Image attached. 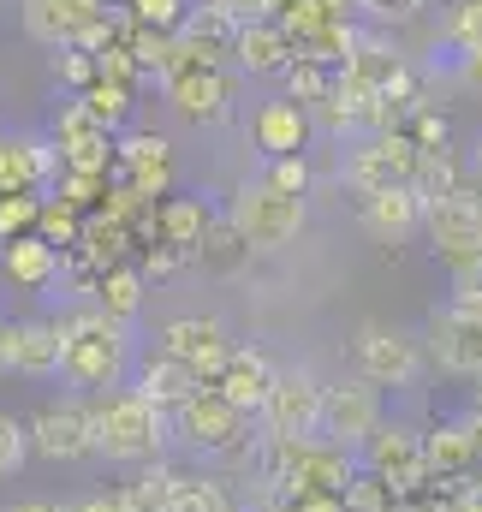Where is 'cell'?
<instances>
[{
	"instance_id": "1",
	"label": "cell",
	"mask_w": 482,
	"mask_h": 512,
	"mask_svg": "<svg viewBox=\"0 0 482 512\" xmlns=\"http://www.w3.org/2000/svg\"><path fill=\"white\" fill-rule=\"evenodd\" d=\"M256 471L268 477L274 501H298V495H310V489L346 495L363 477V459L346 453V447H334V441H322V435H310V441H274V435H262Z\"/></svg>"
},
{
	"instance_id": "2",
	"label": "cell",
	"mask_w": 482,
	"mask_h": 512,
	"mask_svg": "<svg viewBox=\"0 0 482 512\" xmlns=\"http://www.w3.org/2000/svg\"><path fill=\"white\" fill-rule=\"evenodd\" d=\"M125 370H131V334L125 322H114L108 310L84 304L66 316V382L96 393H120Z\"/></svg>"
},
{
	"instance_id": "3",
	"label": "cell",
	"mask_w": 482,
	"mask_h": 512,
	"mask_svg": "<svg viewBox=\"0 0 482 512\" xmlns=\"http://www.w3.org/2000/svg\"><path fill=\"white\" fill-rule=\"evenodd\" d=\"M90 405H96V453L108 465H149V459H161L167 429H173V417L161 405H149L137 387L96 393Z\"/></svg>"
},
{
	"instance_id": "4",
	"label": "cell",
	"mask_w": 482,
	"mask_h": 512,
	"mask_svg": "<svg viewBox=\"0 0 482 512\" xmlns=\"http://www.w3.org/2000/svg\"><path fill=\"white\" fill-rule=\"evenodd\" d=\"M233 233L244 239V251H280L304 233V197L268 185V179H244L233 209H227Z\"/></svg>"
},
{
	"instance_id": "5",
	"label": "cell",
	"mask_w": 482,
	"mask_h": 512,
	"mask_svg": "<svg viewBox=\"0 0 482 512\" xmlns=\"http://www.w3.org/2000/svg\"><path fill=\"white\" fill-rule=\"evenodd\" d=\"M173 435L191 453H203V459H239L244 447H250V417H244L221 387H203L197 399H185L173 411Z\"/></svg>"
},
{
	"instance_id": "6",
	"label": "cell",
	"mask_w": 482,
	"mask_h": 512,
	"mask_svg": "<svg viewBox=\"0 0 482 512\" xmlns=\"http://www.w3.org/2000/svg\"><path fill=\"white\" fill-rule=\"evenodd\" d=\"M417 161H423V149L411 131H375V137H363V149H352L346 179L358 197H381V191L417 185Z\"/></svg>"
},
{
	"instance_id": "7",
	"label": "cell",
	"mask_w": 482,
	"mask_h": 512,
	"mask_svg": "<svg viewBox=\"0 0 482 512\" xmlns=\"http://www.w3.org/2000/svg\"><path fill=\"white\" fill-rule=\"evenodd\" d=\"M352 358H358V376L375 387H411L423 376V340L393 322H363L352 340Z\"/></svg>"
},
{
	"instance_id": "8",
	"label": "cell",
	"mask_w": 482,
	"mask_h": 512,
	"mask_svg": "<svg viewBox=\"0 0 482 512\" xmlns=\"http://www.w3.org/2000/svg\"><path fill=\"white\" fill-rule=\"evenodd\" d=\"M363 471L369 477H381L399 501H411V495H423V483H429V447H423V435L417 429H405V423H381L375 429V441L358 453Z\"/></svg>"
},
{
	"instance_id": "9",
	"label": "cell",
	"mask_w": 482,
	"mask_h": 512,
	"mask_svg": "<svg viewBox=\"0 0 482 512\" xmlns=\"http://www.w3.org/2000/svg\"><path fill=\"white\" fill-rule=\"evenodd\" d=\"M30 447L54 465H78L96 453V405L90 399H48L30 417Z\"/></svg>"
},
{
	"instance_id": "10",
	"label": "cell",
	"mask_w": 482,
	"mask_h": 512,
	"mask_svg": "<svg viewBox=\"0 0 482 512\" xmlns=\"http://www.w3.org/2000/svg\"><path fill=\"white\" fill-rule=\"evenodd\" d=\"M423 340L447 376H482V304H435Z\"/></svg>"
},
{
	"instance_id": "11",
	"label": "cell",
	"mask_w": 482,
	"mask_h": 512,
	"mask_svg": "<svg viewBox=\"0 0 482 512\" xmlns=\"http://www.w3.org/2000/svg\"><path fill=\"white\" fill-rule=\"evenodd\" d=\"M322 405H328V387L304 370H280V382L262 405V435L274 441H310L322 435Z\"/></svg>"
},
{
	"instance_id": "12",
	"label": "cell",
	"mask_w": 482,
	"mask_h": 512,
	"mask_svg": "<svg viewBox=\"0 0 482 512\" xmlns=\"http://www.w3.org/2000/svg\"><path fill=\"white\" fill-rule=\"evenodd\" d=\"M387 417H381V387L352 376V382L328 387V405H322V441H334V447H346V453H363L369 441H375V429H381Z\"/></svg>"
},
{
	"instance_id": "13",
	"label": "cell",
	"mask_w": 482,
	"mask_h": 512,
	"mask_svg": "<svg viewBox=\"0 0 482 512\" xmlns=\"http://www.w3.org/2000/svg\"><path fill=\"white\" fill-rule=\"evenodd\" d=\"M108 12H114L108 0H24V36L66 54V48H84Z\"/></svg>"
},
{
	"instance_id": "14",
	"label": "cell",
	"mask_w": 482,
	"mask_h": 512,
	"mask_svg": "<svg viewBox=\"0 0 482 512\" xmlns=\"http://www.w3.org/2000/svg\"><path fill=\"white\" fill-rule=\"evenodd\" d=\"M161 352L179 358L203 387H215L221 370H227V358H233V340H227V328H221L215 316H173V322L161 328Z\"/></svg>"
},
{
	"instance_id": "15",
	"label": "cell",
	"mask_w": 482,
	"mask_h": 512,
	"mask_svg": "<svg viewBox=\"0 0 482 512\" xmlns=\"http://www.w3.org/2000/svg\"><path fill=\"white\" fill-rule=\"evenodd\" d=\"M423 233H429V251L441 256L447 268H459V262L482 256V197L465 185V191H453V197L429 203Z\"/></svg>"
},
{
	"instance_id": "16",
	"label": "cell",
	"mask_w": 482,
	"mask_h": 512,
	"mask_svg": "<svg viewBox=\"0 0 482 512\" xmlns=\"http://www.w3.org/2000/svg\"><path fill=\"white\" fill-rule=\"evenodd\" d=\"M54 149H60L66 173H114V161H120L114 131L102 126L96 114H84L78 102L60 108V120H54Z\"/></svg>"
},
{
	"instance_id": "17",
	"label": "cell",
	"mask_w": 482,
	"mask_h": 512,
	"mask_svg": "<svg viewBox=\"0 0 482 512\" xmlns=\"http://www.w3.org/2000/svg\"><path fill=\"white\" fill-rule=\"evenodd\" d=\"M114 179L131 185L143 203L167 197V185H173V143H167V137H155V131H131V137H120Z\"/></svg>"
},
{
	"instance_id": "18",
	"label": "cell",
	"mask_w": 482,
	"mask_h": 512,
	"mask_svg": "<svg viewBox=\"0 0 482 512\" xmlns=\"http://www.w3.org/2000/svg\"><path fill=\"white\" fill-rule=\"evenodd\" d=\"M12 376H24V382L66 376V322H48V316L12 322Z\"/></svg>"
},
{
	"instance_id": "19",
	"label": "cell",
	"mask_w": 482,
	"mask_h": 512,
	"mask_svg": "<svg viewBox=\"0 0 482 512\" xmlns=\"http://www.w3.org/2000/svg\"><path fill=\"white\" fill-rule=\"evenodd\" d=\"M233 60H239L250 78H286L292 60H298V42L280 18H256L233 36Z\"/></svg>"
},
{
	"instance_id": "20",
	"label": "cell",
	"mask_w": 482,
	"mask_h": 512,
	"mask_svg": "<svg viewBox=\"0 0 482 512\" xmlns=\"http://www.w3.org/2000/svg\"><path fill=\"white\" fill-rule=\"evenodd\" d=\"M423 221H429V203L417 197V185H399V191L363 197V233H369L375 245H405Z\"/></svg>"
},
{
	"instance_id": "21",
	"label": "cell",
	"mask_w": 482,
	"mask_h": 512,
	"mask_svg": "<svg viewBox=\"0 0 482 512\" xmlns=\"http://www.w3.org/2000/svg\"><path fill=\"white\" fill-rule=\"evenodd\" d=\"M280 382V370H274V358L262 352V346H233V358H227V370H221V393L239 405L244 417H262V405H268V393Z\"/></svg>"
},
{
	"instance_id": "22",
	"label": "cell",
	"mask_w": 482,
	"mask_h": 512,
	"mask_svg": "<svg viewBox=\"0 0 482 512\" xmlns=\"http://www.w3.org/2000/svg\"><path fill=\"white\" fill-rule=\"evenodd\" d=\"M310 131H316V120H310V108L304 102H262L256 108V120H250V137H256V149L274 161V155H304V143H310Z\"/></svg>"
},
{
	"instance_id": "23",
	"label": "cell",
	"mask_w": 482,
	"mask_h": 512,
	"mask_svg": "<svg viewBox=\"0 0 482 512\" xmlns=\"http://www.w3.org/2000/svg\"><path fill=\"white\" fill-rule=\"evenodd\" d=\"M137 393H143L149 405H161V411L173 417V411H179L185 399H197V393H203V382H197V376H191V370H185L179 358H167V352H161V358H149V364L137 370Z\"/></svg>"
},
{
	"instance_id": "24",
	"label": "cell",
	"mask_w": 482,
	"mask_h": 512,
	"mask_svg": "<svg viewBox=\"0 0 482 512\" xmlns=\"http://www.w3.org/2000/svg\"><path fill=\"white\" fill-rule=\"evenodd\" d=\"M0 268H6V280L12 286H48L54 274H60V251L42 239V233H24V239H12V245H0Z\"/></svg>"
},
{
	"instance_id": "25",
	"label": "cell",
	"mask_w": 482,
	"mask_h": 512,
	"mask_svg": "<svg viewBox=\"0 0 482 512\" xmlns=\"http://www.w3.org/2000/svg\"><path fill=\"white\" fill-rule=\"evenodd\" d=\"M131 251V227L114 221L108 209H96V215H84V239H78V256H84V268L90 274H108V268H120V256Z\"/></svg>"
},
{
	"instance_id": "26",
	"label": "cell",
	"mask_w": 482,
	"mask_h": 512,
	"mask_svg": "<svg viewBox=\"0 0 482 512\" xmlns=\"http://www.w3.org/2000/svg\"><path fill=\"white\" fill-rule=\"evenodd\" d=\"M209 227H215V215H209V203H197V197H167L161 203V245H179V251H203V239H209Z\"/></svg>"
},
{
	"instance_id": "27",
	"label": "cell",
	"mask_w": 482,
	"mask_h": 512,
	"mask_svg": "<svg viewBox=\"0 0 482 512\" xmlns=\"http://www.w3.org/2000/svg\"><path fill=\"white\" fill-rule=\"evenodd\" d=\"M179 465H167V459H149V465H137V477L131 483H120L125 507L131 512H167V501H173V489H179Z\"/></svg>"
},
{
	"instance_id": "28",
	"label": "cell",
	"mask_w": 482,
	"mask_h": 512,
	"mask_svg": "<svg viewBox=\"0 0 482 512\" xmlns=\"http://www.w3.org/2000/svg\"><path fill=\"white\" fill-rule=\"evenodd\" d=\"M143 268H131V262H120V268H108L102 274V286H96V310H108L114 322H137V310H143Z\"/></svg>"
},
{
	"instance_id": "29",
	"label": "cell",
	"mask_w": 482,
	"mask_h": 512,
	"mask_svg": "<svg viewBox=\"0 0 482 512\" xmlns=\"http://www.w3.org/2000/svg\"><path fill=\"white\" fill-rule=\"evenodd\" d=\"M453 191H465L459 155H453V149H423V161H417V197H423V203H441V197H453Z\"/></svg>"
},
{
	"instance_id": "30",
	"label": "cell",
	"mask_w": 482,
	"mask_h": 512,
	"mask_svg": "<svg viewBox=\"0 0 482 512\" xmlns=\"http://www.w3.org/2000/svg\"><path fill=\"white\" fill-rule=\"evenodd\" d=\"M167 512H239V507H233V495H227V483H221V477L185 471V477H179V489H173V501H167Z\"/></svg>"
},
{
	"instance_id": "31",
	"label": "cell",
	"mask_w": 482,
	"mask_h": 512,
	"mask_svg": "<svg viewBox=\"0 0 482 512\" xmlns=\"http://www.w3.org/2000/svg\"><path fill=\"white\" fill-rule=\"evenodd\" d=\"M72 102H78L84 114H96L108 131H120L125 114H131V84H120V78H108V72H102V78H96L84 96H72Z\"/></svg>"
},
{
	"instance_id": "32",
	"label": "cell",
	"mask_w": 482,
	"mask_h": 512,
	"mask_svg": "<svg viewBox=\"0 0 482 512\" xmlns=\"http://www.w3.org/2000/svg\"><path fill=\"white\" fill-rule=\"evenodd\" d=\"M36 233H42L54 251H66V245H78V239H84V209H72L66 197H48V203H42Z\"/></svg>"
},
{
	"instance_id": "33",
	"label": "cell",
	"mask_w": 482,
	"mask_h": 512,
	"mask_svg": "<svg viewBox=\"0 0 482 512\" xmlns=\"http://www.w3.org/2000/svg\"><path fill=\"white\" fill-rule=\"evenodd\" d=\"M42 191H18V197H0V245H12V239H24V233H36V221H42Z\"/></svg>"
},
{
	"instance_id": "34",
	"label": "cell",
	"mask_w": 482,
	"mask_h": 512,
	"mask_svg": "<svg viewBox=\"0 0 482 512\" xmlns=\"http://www.w3.org/2000/svg\"><path fill=\"white\" fill-rule=\"evenodd\" d=\"M131 24L161 30V36H179L191 24V0H131Z\"/></svg>"
},
{
	"instance_id": "35",
	"label": "cell",
	"mask_w": 482,
	"mask_h": 512,
	"mask_svg": "<svg viewBox=\"0 0 482 512\" xmlns=\"http://www.w3.org/2000/svg\"><path fill=\"white\" fill-rule=\"evenodd\" d=\"M334 78H340V72H328L322 60H292V72H286V90H292V102L316 108V102L334 90Z\"/></svg>"
},
{
	"instance_id": "36",
	"label": "cell",
	"mask_w": 482,
	"mask_h": 512,
	"mask_svg": "<svg viewBox=\"0 0 482 512\" xmlns=\"http://www.w3.org/2000/svg\"><path fill=\"white\" fill-rule=\"evenodd\" d=\"M30 453H36V447H30V423H18L12 411H0V483L18 477Z\"/></svg>"
},
{
	"instance_id": "37",
	"label": "cell",
	"mask_w": 482,
	"mask_h": 512,
	"mask_svg": "<svg viewBox=\"0 0 482 512\" xmlns=\"http://www.w3.org/2000/svg\"><path fill=\"white\" fill-rule=\"evenodd\" d=\"M346 507H352V512H399V495H393L381 477H369V471H363L358 483L346 489Z\"/></svg>"
},
{
	"instance_id": "38",
	"label": "cell",
	"mask_w": 482,
	"mask_h": 512,
	"mask_svg": "<svg viewBox=\"0 0 482 512\" xmlns=\"http://www.w3.org/2000/svg\"><path fill=\"white\" fill-rule=\"evenodd\" d=\"M60 78H66V90H78V96H84V90L102 78V60H96L90 48H66V54H60Z\"/></svg>"
},
{
	"instance_id": "39",
	"label": "cell",
	"mask_w": 482,
	"mask_h": 512,
	"mask_svg": "<svg viewBox=\"0 0 482 512\" xmlns=\"http://www.w3.org/2000/svg\"><path fill=\"white\" fill-rule=\"evenodd\" d=\"M262 179L280 185V191H292V197H304V191H310V161H304V155H274Z\"/></svg>"
},
{
	"instance_id": "40",
	"label": "cell",
	"mask_w": 482,
	"mask_h": 512,
	"mask_svg": "<svg viewBox=\"0 0 482 512\" xmlns=\"http://www.w3.org/2000/svg\"><path fill=\"white\" fill-rule=\"evenodd\" d=\"M405 131L417 137V149H447V120H441L429 102H417V108L405 114Z\"/></svg>"
},
{
	"instance_id": "41",
	"label": "cell",
	"mask_w": 482,
	"mask_h": 512,
	"mask_svg": "<svg viewBox=\"0 0 482 512\" xmlns=\"http://www.w3.org/2000/svg\"><path fill=\"white\" fill-rule=\"evenodd\" d=\"M363 18H375V24H405V18H417V6L423 0H352Z\"/></svg>"
},
{
	"instance_id": "42",
	"label": "cell",
	"mask_w": 482,
	"mask_h": 512,
	"mask_svg": "<svg viewBox=\"0 0 482 512\" xmlns=\"http://www.w3.org/2000/svg\"><path fill=\"white\" fill-rule=\"evenodd\" d=\"M453 304H482V256L453 268Z\"/></svg>"
},
{
	"instance_id": "43",
	"label": "cell",
	"mask_w": 482,
	"mask_h": 512,
	"mask_svg": "<svg viewBox=\"0 0 482 512\" xmlns=\"http://www.w3.org/2000/svg\"><path fill=\"white\" fill-rule=\"evenodd\" d=\"M274 512H352V507H346V495L310 489V495H298V501H274Z\"/></svg>"
},
{
	"instance_id": "44",
	"label": "cell",
	"mask_w": 482,
	"mask_h": 512,
	"mask_svg": "<svg viewBox=\"0 0 482 512\" xmlns=\"http://www.w3.org/2000/svg\"><path fill=\"white\" fill-rule=\"evenodd\" d=\"M209 6H215V12H221V18H227L233 30L256 24V18H268V6H262V0H209Z\"/></svg>"
},
{
	"instance_id": "45",
	"label": "cell",
	"mask_w": 482,
	"mask_h": 512,
	"mask_svg": "<svg viewBox=\"0 0 482 512\" xmlns=\"http://www.w3.org/2000/svg\"><path fill=\"white\" fill-rule=\"evenodd\" d=\"M185 256H191V251H179V245H155V251L143 256V274H155V280H167V274H173V268H179Z\"/></svg>"
},
{
	"instance_id": "46",
	"label": "cell",
	"mask_w": 482,
	"mask_h": 512,
	"mask_svg": "<svg viewBox=\"0 0 482 512\" xmlns=\"http://www.w3.org/2000/svg\"><path fill=\"white\" fill-rule=\"evenodd\" d=\"M399 512H459V501H453V489H423V495H411Z\"/></svg>"
},
{
	"instance_id": "47",
	"label": "cell",
	"mask_w": 482,
	"mask_h": 512,
	"mask_svg": "<svg viewBox=\"0 0 482 512\" xmlns=\"http://www.w3.org/2000/svg\"><path fill=\"white\" fill-rule=\"evenodd\" d=\"M72 512H131V507H125V495L114 489V495H84V501H72Z\"/></svg>"
},
{
	"instance_id": "48",
	"label": "cell",
	"mask_w": 482,
	"mask_h": 512,
	"mask_svg": "<svg viewBox=\"0 0 482 512\" xmlns=\"http://www.w3.org/2000/svg\"><path fill=\"white\" fill-rule=\"evenodd\" d=\"M12 370V322H0V376Z\"/></svg>"
},
{
	"instance_id": "49",
	"label": "cell",
	"mask_w": 482,
	"mask_h": 512,
	"mask_svg": "<svg viewBox=\"0 0 482 512\" xmlns=\"http://www.w3.org/2000/svg\"><path fill=\"white\" fill-rule=\"evenodd\" d=\"M6 512H72V507H54V501H24V507H6Z\"/></svg>"
},
{
	"instance_id": "50",
	"label": "cell",
	"mask_w": 482,
	"mask_h": 512,
	"mask_svg": "<svg viewBox=\"0 0 482 512\" xmlns=\"http://www.w3.org/2000/svg\"><path fill=\"white\" fill-rule=\"evenodd\" d=\"M477 173H482V137H477Z\"/></svg>"
},
{
	"instance_id": "51",
	"label": "cell",
	"mask_w": 482,
	"mask_h": 512,
	"mask_svg": "<svg viewBox=\"0 0 482 512\" xmlns=\"http://www.w3.org/2000/svg\"><path fill=\"white\" fill-rule=\"evenodd\" d=\"M477 411H482V376H477Z\"/></svg>"
}]
</instances>
